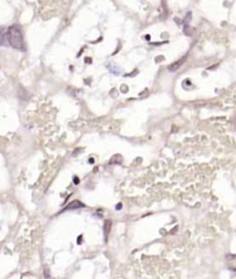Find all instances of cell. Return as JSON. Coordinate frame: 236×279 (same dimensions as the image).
<instances>
[{"label":"cell","instance_id":"277c9868","mask_svg":"<svg viewBox=\"0 0 236 279\" xmlns=\"http://www.w3.org/2000/svg\"><path fill=\"white\" fill-rule=\"evenodd\" d=\"M182 62H183V60H180V61H177L176 63H174V65L169 66V70H175V69H177V68H178V66H180Z\"/></svg>","mask_w":236,"mask_h":279},{"label":"cell","instance_id":"3957f363","mask_svg":"<svg viewBox=\"0 0 236 279\" xmlns=\"http://www.w3.org/2000/svg\"><path fill=\"white\" fill-rule=\"evenodd\" d=\"M5 39H6V31L2 28H0V46L5 44Z\"/></svg>","mask_w":236,"mask_h":279},{"label":"cell","instance_id":"7a4b0ae2","mask_svg":"<svg viewBox=\"0 0 236 279\" xmlns=\"http://www.w3.org/2000/svg\"><path fill=\"white\" fill-rule=\"evenodd\" d=\"M81 207H84V204H82L80 201H74L71 202L68 207L65 208V210H71V209H77V208H81Z\"/></svg>","mask_w":236,"mask_h":279},{"label":"cell","instance_id":"5b68a950","mask_svg":"<svg viewBox=\"0 0 236 279\" xmlns=\"http://www.w3.org/2000/svg\"><path fill=\"white\" fill-rule=\"evenodd\" d=\"M234 124H235V127H236V118H235V120H234Z\"/></svg>","mask_w":236,"mask_h":279},{"label":"cell","instance_id":"6da1fadb","mask_svg":"<svg viewBox=\"0 0 236 279\" xmlns=\"http://www.w3.org/2000/svg\"><path fill=\"white\" fill-rule=\"evenodd\" d=\"M6 39L13 49L20 50V51L26 50L24 37H23V32H22V29L20 28V26L14 24V26L9 27L6 31Z\"/></svg>","mask_w":236,"mask_h":279}]
</instances>
